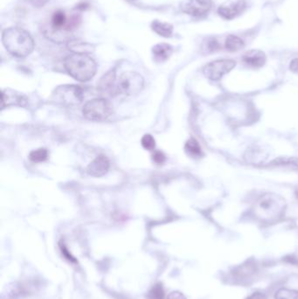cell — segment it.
<instances>
[{
    "instance_id": "277c9868",
    "label": "cell",
    "mask_w": 298,
    "mask_h": 299,
    "mask_svg": "<svg viewBox=\"0 0 298 299\" xmlns=\"http://www.w3.org/2000/svg\"><path fill=\"white\" fill-rule=\"evenodd\" d=\"M53 100L64 106L79 105L84 99L83 88L76 85H62L55 88Z\"/></svg>"
},
{
    "instance_id": "4316f807",
    "label": "cell",
    "mask_w": 298,
    "mask_h": 299,
    "mask_svg": "<svg viewBox=\"0 0 298 299\" xmlns=\"http://www.w3.org/2000/svg\"><path fill=\"white\" fill-rule=\"evenodd\" d=\"M61 249H62V255L65 256L66 259L69 260L71 263H76V260L74 259V257L71 255V254L64 245L61 244Z\"/></svg>"
},
{
    "instance_id": "7a4b0ae2",
    "label": "cell",
    "mask_w": 298,
    "mask_h": 299,
    "mask_svg": "<svg viewBox=\"0 0 298 299\" xmlns=\"http://www.w3.org/2000/svg\"><path fill=\"white\" fill-rule=\"evenodd\" d=\"M65 70L74 79L84 82L95 76L97 65L94 59L87 54H74L67 56L64 61Z\"/></svg>"
},
{
    "instance_id": "d4e9b609",
    "label": "cell",
    "mask_w": 298,
    "mask_h": 299,
    "mask_svg": "<svg viewBox=\"0 0 298 299\" xmlns=\"http://www.w3.org/2000/svg\"><path fill=\"white\" fill-rule=\"evenodd\" d=\"M152 160L157 164H164L166 160V157L164 155V152L160 151V150H156L152 155Z\"/></svg>"
},
{
    "instance_id": "ffe728a7",
    "label": "cell",
    "mask_w": 298,
    "mask_h": 299,
    "mask_svg": "<svg viewBox=\"0 0 298 299\" xmlns=\"http://www.w3.org/2000/svg\"><path fill=\"white\" fill-rule=\"evenodd\" d=\"M255 270H256V266L255 263L247 262V263L242 264L241 266L238 267L235 270V274L240 277H250L251 275L255 273Z\"/></svg>"
},
{
    "instance_id": "cb8c5ba5",
    "label": "cell",
    "mask_w": 298,
    "mask_h": 299,
    "mask_svg": "<svg viewBox=\"0 0 298 299\" xmlns=\"http://www.w3.org/2000/svg\"><path fill=\"white\" fill-rule=\"evenodd\" d=\"M164 289L162 287L161 284L155 285L149 292V299H164Z\"/></svg>"
},
{
    "instance_id": "4fadbf2b",
    "label": "cell",
    "mask_w": 298,
    "mask_h": 299,
    "mask_svg": "<svg viewBox=\"0 0 298 299\" xmlns=\"http://www.w3.org/2000/svg\"><path fill=\"white\" fill-rule=\"evenodd\" d=\"M116 71L110 70L102 76L99 82V88L102 92L109 93L111 95H117V81H116Z\"/></svg>"
},
{
    "instance_id": "8fae6325",
    "label": "cell",
    "mask_w": 298,
    "mask_h": 299,
    "mask_svg": "<svg viewBox=\"0 0 298 299\" xmlns=\"http://www.w3.org/2000/svg\"><path fill=\"white\" fill-rule=\"evenodd\" d=\"M110 167L109 158L104 155H99L87 165V172L93 177H102L109 172Z\"/></svg>"
},
{
    "instance_id": "5bb4252c",
    "label": "cell",
    "mask_w": 298,
    "mask_h": 299,
    "mask_svg": "<svg viewBox=\"0 0 298 299\" xmlns=\"http://www.w3.org/2000/svg\"><path fill=\"white\" fill-rule=\"evenodd\" d=\"M173 53V48L171 45L166 43L156 44L152 48V55L154 60L157 62H164L170 58Z\"/></svg>"
},
{
    "instance_id": "f1b7e54d",
    "label": "cell",
    "mask_w": 298,
    "mask_h": 299,
    "mask_svg": "<svg viewBox=\"0 0 298 299\" xmlns=\"http://www.w3.org/2000/svg\"><path fill=\"white\" fill-rule=\"evenodd\" d=\"M246 299H267V297L261 292H255L250 296H248Z\"/></svg>"
},
{
    "instance_id": "30bf717a",
    "label": "cell",
    "mask_w": 298,
    "mask_h": 299,
    "mask_svg": "<svg viewBox=\"0 0 298 299\" xmlns=\"http://www.w3.org/2000/svg\"><path fill=\"white\" fill-rule=\"evenodd\" d=\"M27 98L26 95L21 93L7 88L2 92V101H1V109L3 110L5 107L9 106H21L25 107L27 104Z\"/></svg>"
},
{
    "instance_id": "52a82bcc",
    "label": "cell",
    "mask_w": 298,
    "mask_h": 299,
    "mask_svg": "<svg viewBox=\"0 0 298 299\" xmlns=\"http://www.w3.org/2000/svg\"><path fill=\"white\" fill-rule=\"evenodd\" d=\"M236 62L233 60L222 59L210 62L204 67L203 73L209 80H219L234 69Z\"/></svg>"
},
{
    "instance_id": "6da1fadb",
    "label": "cell",
    "mask_w": 298,
    "mask_h": 299,
    "mask_svg": "<svg viewBox=\"0 0 298 299\" xmlns=\"http://www.w3.org/2000/svg\"><path fill=\"white\" fill-rule=\"evenodd\" d=\"M2 42L11 55L18 58L31 55L35 47L33 37L20 27H9L4 29L2 33Z\"/></svg>"
},
{
    "instance_id": "f546056e",
    "label": "cell",
    "mask_w": 298,
    "mask_h": 299,
    "mask_svg": "<svg viewBox=\"0 0 298 299\" xmlns=\"http://www.w3.org/2000/svg\"><path fill=\"white\" fill-rule=\"evenodd\" d=\"M290 69H291L292 72L298 73V58L292 60V62H291V65H290Z\"/></svg>"
},
{
    "instance_id": "603a6c76",
    "label": "cell",
    "mask_w": 298,
    "mask_h": 299,
    "mask_svg": "<svg viewBox=\"0 0 298 299\" xmlns=\"http://www.w3.org/2000/svg\"><path fill=\"white\" fill-rule=\"evenodd\" d=\"M141 143H142L143 147L146 150H154L155 147H156L155 139H154L152 136L149 135V134L143 137Z\"/></svg>"
},
{
    "instance_id": "44dd1931",
    "label": "cell",
    "mask_w": 298,
    "mask_h": 299,
    "mask_svg": "<svg viewBox=\"0 0 298 299\" xmlns=\"http://www.w3.org/2000/svg\"><path fill=\"white\" fill-rule=\"evenodd\" d=\"M48 157V150L40 148V149L34 150L31 151L29 155L30 160L33 161V163H40L47 160Z\"/></svg>"
},
{
    "instance_id": "9c48e42d",
    "label": "cell",
    "mask_w": 298,
    "mask_h": 299,
    "mask_svg": "<svg viewBox=\"0 0 298 299\" xmlns=\"http://www.w3.org/2000/svg\"><path fill=\"white\" fill-rule=\"evenodd\" d=\"M246 6L245 0H227L219 7L218 13L222 18L230 20L242 13Z\"/></svg>"
},
{
    "instance_id": "3957f363",
    "label": "cell",
    "mask_w": 298,
    "mask_h": 299,
    "mask_svg": "<svg viewBox=\"0 0 298 299\" xmlns=\"http://www.w3.org/2000/svg\"><path fill=\"white\" fill-rule=\"evenodd\" d=\"M255 216L262 221L271 222L278 220L286 209V201L284 198L274 193L263 194L254 206Z\"/></svg>"
},
{
    "instance_id": "7402d4cb",
    "label": "cell",
    "mask_w": 298,
    "mask_h": 299,
    "mask_svg": "<svg viewBox=\"0 0 298 299\" xmlns=\"http://www.w3.org/2000/svg\"><path fill=\"white\" fill-rule=\"evenodd\" d=\"M275 299H298V291L282 288L277 291Z\"/></svg>"
},
{
    "instance_id": "5b68a950",
    "label": "cell",
    "mask_w": 298,
    "mask_h": 299,
    "mask_svg": "<svg viewBox=\"0 0 298 299\" xmlns=\"http://www.w3.org/2000/svg\"><path fill=\"white\" fill-rule=\"evenodd\" d=\"M113 113L112 106L106 99L95 98L87 102L83 107L84 117L89 121L102 122L109 118Z\"/></svg>"
},
{
    "instance_id": "ac0fdd59",
    "label": "cell",
    "mask_w": 298,
    "mask_h": 299,
    "mask_svg": "<svg viewBox=\"0 0 298 299\" xmlns=\"http://www.w3.org/2000/svg\"><path fill=\"white\" fill-rule=\"evenodd\" d=\"M186 153L193 157H200L202 156V149L200 147V144L196 139H190L186 143L185 146Z\"/></svg>"
},
{
    "instance_id": "7c38bea8",
    "label": "cell",
    "mask_w": 298,
    "mask_h": 299,
    "mask_svg": "<svg viewBox=\"0 0 298 299\" xmlns=\"http://www.w3.org/2000/svg\"><path fill=\"white\" fill-rule=\"evenodd\" d=\"M242 59L246 64L253 68H261L265 64L267 61L265 54L257 49H253L245 53Z\"/></svg>"
},
{
    "instance_id": "d6986e66",
    "label": "cell",
    "mask_w": 298,
    "mask_h": 299,
    "mask_svg": "<svg viewBox=\"0 0 298 299\" xmlns=\"http://www.w3.org/2000/svg\"><path fill=\"white\" fill-rule=\"evenodd\" d=\"M270 165L284 166V167L298 170V157H278L277 159L273 161Z\"/></svg>"
},
{
    "instance_id": "2e32d148",
    "label": "cell",
    "mask_w": 298,
    "mask_h": 299,
    "mask_svg": "<svg viewBox=\"0 0 298 299\" xmlns=\"http://www.w3.org/2000/svg\"><path fill=\"white\" fill-rule=\"evenodd\" d=\"M151 29L158 34L159 36L164 38H170L173 33V26L169 23L163 22L160 20H154L151 23Z\"/></svg>"
},
{
    "instance_id": "9a60e30c",
    "label": "cell",
    "mask_w": 298,
    "mask_h": 299,
    "mask_svg": "<svg viewBox=\"0 0 298 299\" xmlns=\"http://www.w3.org/2000/svg\"><path fill=\"white\" fill-rule=\"evenodd\" d=\"M68 48L74 54H87L88 55L95 50L93 45L89 44L86 41L76 40V39L70 40V42L68 43Z\"/></svg>"
},
{
    "instance_id": "83f0119b",
    "label": "cell",
    "mask_w": 298,
    "mask_h": 299,
    "mask_svg": "<svg viewBox=\"0 0 298 299\" xmlns=\"http://www.w3.org/2000/svg\"><path fill=\"white\" fill-rule=\"evenodd\" d=\"M167 299H186V298L181 292H172L167 296Z\"/></svg>"
},
{
    "instance_id": "e0dca14e",
    "label": "cell",
    "mask_w": 298,
    "mask_h": 299,
    "mask_svg": "<svg viewBox=\"0 0 298 299\" xmlns=\"http://www.w3.org/2000/svg\"><path fill=\"white\" fill-rule=\"evenodd\" d=\"M244 41L235 35H229L225 40V49L229 52H238L244 48Z\"/></svg>"
},
{
    "instance_id": "ba28073f",
    "label": "cell",
    "mask_w": 298,
    "mask_h": 299,
    "mask_svg": "<svg viewBox=\"0 0 298 299\" xmlns=\"http://www.w3.org/2000/svg\"><path fill=\"white\" fill-rule=\"evenodd\" d=\"M211 0H186L181 4L182 11L194 17H202L211 10Z\"/></svg>"
},
{
    "instance_id": "484cf974",
    "label": "cell",
    "mask_w": 298,
    "mask_h": 299,
    "mask_svg": "<svg viewBox=\"0 0 298 299\" xmlns=\"http://www.w3.org/2000/svg\"><path fill=\"white\" fill-rule=\"evenodd\" d=\"M206 48H207V50L208 52H215L220 48V45L215 39H210V40H208Z\"/></svg>"
},
{
    "instance_id": "8992f818",
    "label": "cell",
    "mask_w": 298,
    "mask_h": 299,
    "mask_svg": "<svg viewBox=\"0 0 298 299\" xmlns=\"http://www.w3.org/2000/svg\"><path fill=\"white\" fill-rule=\"evenodd\" d=\"M145 85V80L141 75L136 72H124L117 81V94L133 95L139 94Z\"/></svg>"
}]
</instances>
